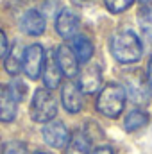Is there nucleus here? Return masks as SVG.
I'll use <instances>...</instances> for the list:
<instances>
[{
	"mask_svg": "<svg viewBox=\"0 0 152 154\" xmlns=\"http://www.w3.org/2000/svg\"><path fill=\"white\" fill-rule=\"evenodd\" d=\"M111 54L113 57L122 63V65H131L136 63L141 54H143V45L141 39L138 38V34H134L132 31L125 29V31H118L111 38Z\"/></svg>",
	"mask_w": 152,
	"mask_h": 154,
	"instance_id": "1",
	"label": "nucleus"
},
{
	"mask_svg": "<svg viewBox=\"0 0 152 154\" xmlns=\"http://www.w3.org/2000/svg\"><path fill=\"white\" fill-rule=\"evenodd\" d=\"M125 88L120 86V84H108L102 88L99 99H97V109L102 113V115L109 116V118H116L123 111V106H125Z\"/></svg>",
	"mask_w": 152,
	"mask_h": 154,
	"instance_id": "2",
	"label": "nucleus"
},
{
	"mask_svg": "<svg viewBox=\"0 0 152 154\" xmlns=\"http://www.w3.org/2000/svg\"><path fill=\"white\" fill-rule=\"evenodd\" d=\"M57 115V100L48 88H38L31 100V116L34 122L47 124Z\"/></svg>",
	"mask_w": 152,
	"mask_h": 154,
	"instance_id": "3",
	"label": "nucleus"
},
{
	"mask_svg": "<svg viewBox=\"0 0 152 154\" xmlns=\"http://www.w3.org/2000/svg\"><path fill=\"white\" fill-rule=\"evenodd\" d=\"M45 50L43 47L34 43L31 47H27L23 50V59H22V70L25 72V75L29 79H38L41 75V70H43V65H45Z\"/></svg>",
	"mask_w": 152,
	"mask_h": 154,
	"instance_id": "4",
	"label": "nucleus"
},
{
	"mask_svg": "<svg viewBox=\"0 0 152 154\" xmlns=\"http://www.w3.org/2000/svg\"><path fill=\"white\" fill-rule=\"evenodd\" d=\"M41 134H43V140L54 147V149H63L66 147L68 140H70V134H68V129L66 125L61 122V120H50L47 124H43V129H41Z\"/></svg>",
	"mask_w": 152,
	"mask_h": 154,
	"instance_id": "5",
	"label": "nucleus"
},
{
	"mask_svg": "<svg viewBox=\"0 0 152 154\" xmlns=\"http://www.w3.org/2000/svg\"><path fill=\"white\" fill-rule=\"evenodd\" d=\"M18 97L9 84H0V122H13L18 111Z\"/></svg>",
	"mask_w": 152,
	"mask_h": 154,
	"instance_id": "6",
	"label": "nucleus"
},
{
	"mask_svg": "<svg viewBox=\"0 0 152 154\" xmlns=\"http://www.w3.org/2000/svg\"><path fill=\"white\" fill-rule=\"evenodd\" d=\"M56 31L63 39H74L79 32V18L72 9H63L56 18Z\"/></svg>",
	"mask_w": 152,
	"mask_h": 154,
	"instance_id": "7",
	"label": "nucleus"
},
{
	"mask_svg": "<svg viewBox=\"0 0 152 154\" xmlns=\"http://www.w3.org/2000/svg\"><path fill=\"white\" fill-rule=\"evenodd\" d=\"M125 82H127V90L125 93L131 95V99L134 102H145L149 99V82L145 81V77L141 75L138 70L125 75Z\"/></svg>",
	"mask_w": 152,
	"mask_h": 154,
	"instance_id": "8",
	"label": "nucleus"
},
{
	"mask_svg": "<svg viewBox=\"0 0 152 154\" xmlns=\"http://www.w3.org/2000/svg\"><path fill=\"white\" fill-rule=\"evenodd\" d=\"M20 27L29 36H39V34L45 32V27H47L45 16L36 9H29V11L23 13V16L20 20Z\"/></svg>",
	"mask_w": 152,
	"mask_h": 154,
	"instance_id": "9",
	"label": "nucleus"
},
{
	"mask_svg": "<svg viewBox=\"0 0 152 154\" xmlns=\"http://www.w3.org/2000/svg\"><path fill=\"white\" fill-rule=\"evenodd\" d=\"M102 82V72L99 65H88L79 77V88L82 93H95L100 88Z\"/></svg>",
	"mask_w": 152,
	"mask_h": 154,
	"instance_id": "10",
	"label": "nucleus"
},
{
	"mask_svg": "<svg viewBox=\"0 0 152 154\" xmlns=\"http://www.w3.org/2000/svg\"><path fill=\"white\" fill-rule=\"evenodd\" d=\"M56 59H57V65H59L61 72L66 77L77 75V72H79V61H77L72 47H68V45L57 47V50H56Z\"/></svg>",
	"mask_w": 152,
	"mask_h": 154,
	"instance_id": "11",
	"label": "nucleus"
},
{
	"mask_svg": "<svg viewBox=\"0 0 152 154\" xmlns=\"http://www.w3.org/2000/svg\"><path fill=\"white\" fill-rule=\"evenodd\" d=\"M61 100L68 113H79L82 109V91L74 82H66L61 90Z\"/></svg>",
	"mask_w": 152,
	"mask_h": 154,
	"instance_id": "12",
	"label": "nucleus"
},
{
	"mask_svg": "<svg viewBox=\"0 0 152 154\" xmlns=\"http://www.w3.org/2000/svg\"><path fill=\"white\" fill-rule=\"evenodd\" d=\"M61 68L57 65V59H56V50L48 52V56L45 57V65H43V82L48 90L52 88H57L59 82H61Z\"/></svg>",
	"mask_w": 152,
	"mask_h": 154,
	"instance_id": "13",
	"label": "nucleus"
},
{
	"mask_svg": "<svg viewBox=\"0 0 152 154\" xmlns=\"http://www.w3.org/2000/svg\"><path fill=\"white\" fill-rule=\"evenodd\" d=\"M72 50L75 54L77 61L81 63H88L93 56V43L91 39L84 34H77L75 38L72 39Z\"/></svg>",
	"mask_w": 152,
	"mask_h": 154,
	"instance_id": "14",
	"label": "nucleus"
},
{
	"mask_svg": "<svg viewBox=\"0 0 152 154\" xmlns=\"http://www.w3.org/2000/svg\"><path fill=\"white\" fill-rule=\"evenodd\" d=\"M66 154H90V136L86 131L77 129L66 143Z\"/></svg>",
	"mask_w": 152,
	"mask_h": 154,
	"instance_id": "15",
	"label": "nucleus"
},
{
	"mask_svg": "<svg viewBox=\"0 0 152 154\" xmlns=\"http://www.w3.org/2000/svg\"><path fill=\"white\" fill-rule=\"evenodd\" d=\"M22 59H23V50L18 43H14L11 47V50L7 52V57H5V72L11 74V75H16L20 70H22Z\"/></svg>",
	"mask_w": 152,
	"mask_h": 154,
	"instance_id": "16",
	"label": "nucleus"
},
{
	"mask_svg": "<svg viewBox=\"0 0 152 154\" xmlns=\"http://www.w3.org/2000/svg\"><path fill=\"white\" fill-rule=\"evenodd\" d=\"M147 124H149V115L145 111H140V109L131 111L129 115L125 116V122H123L127 131H138V129H141Z\"/></svg>",
	"mask_w": 152,
	"mask_h": 154,
	"instance_id": "17",
	"label": "nucleus"
},
{
	"mask_svg": "<svg viewBox=\"0 0 152 154\" xmlns=\"http://www.w3.org/2000/svg\"><path fill=\"white\" fill-rule=\"evenodd\" d=\"M140 25L145 32V36L152 39V0L141 5V13H140Z\"/></svg>",
	"mask_w": 152,
	"mask_h": 154,
	"instance_id": "18",
	"label": "nucleus"
},
{
	"mask_svg": "<svg viewBox=\"0 0 152 154\" xmlns=\"http://www.w3.org/2000/svg\"><path fill=\"white\" fill-rule=\"evenodd\" d=\"M132 2H134V0H104L106 7H108L111 13H122V11H125L127 7H131Z\"/></svg>",
	"mask_w": 152,
	"mask_h": 154,
	"instance_id": "19",
	"label": "nucleus"
},
{
	"mask_svg": "<svg viewBox=\"0 0 152 154\" xmlns=\"http://www.w3.org/2000/svg\"><path fill=\"white\" fill-rule=\"evenodd\" d=\"M2 154H29V151H27L25 143H22V142H9L4 147Z\"/></svg>",
	"mask_w": 152,
	"mask_h": 154,
	"instance_id": "20",
	"label": "nucleus"
},
{
	"mask_svg": "<svg viewBox=\"0 0 152 154\" xmlns=\"http://www.w3.org/2000/svg\"><path fill=\"white\" fill-rule=\"evenodd\" d=\"M7 54V38L4 34V31H0V59Z\"/></svg>",
	"mask_w": 152,
	"mask_h": 154,
	"instance_id": "21",
	"label": "nucleus"
},
{
	"mask_svg": "<svg viewBox=\"0 0 152 154\" xmlns=\"http://www.w3.org/2000/svg\"><path fill=\"white\" fill-rule=\"evenodd\" d=\"M93 154H114V151L111 147H108V145H100V147H97Z\"/></svg>",
	"mask_w": 152,
	"mask_h": 154,
	"instance_id": "22",
	"label": "nucleus"
},
{
	"mask_svg": "<svg viewBox=\"0 0 152 154\" xmlns=\"http://www.w3.org/2000/svg\"><path fill=\"white\" fill-rule=\"evenodd\" d=\"M147 82H149V88L152 90V57L149 61V68H147Z\"/></svg>",
	"mask_w": 152,
	"mask_h": 154,
	"instance_id": "23",
	"label": "nucleus"
},
{
	"mask_svg": "<svg viewBox=\"0 0 152 154\" xmlns=\"http://www.w3.org/2000/svg\"><path fill=\"white\" fill-rule=\"evenodd\" d=\"M74 2H75V4H86L88 0H74Z\"/></svg>",
	"mask_w": 152,
	"mask_h": 154,
	"instance_id": "24",
	"label": "nucleus"
},
{
	"mask_svg": "<svg viewBox=\"0 0 152 154\" xmlns=\"http://www.w3.org/2000/svg\"><path fill=\"white\" fill-rule=\"evenodd\" d=\"M140 2H141V5H143V4H147V2H149V0H140Z\"/></svg>",
	"mask_w": 152,
	"mask_h": 154,
	"instance_id": "25",
	"label": "nucleus"
},
{
	"mask_svg": "<svg viewBox=\"0 0 152 154\" xmlns=\"http://www.w3.org/2000/svg\"><path fill=\"white\" fill-rule=\"evenodd\" d=\"M34 154H47V152H41V151H38V152H34Z\"/></svg>",
	"mask_w": 152,
	"mask_h": 154,
	"instance_id": "26",
	"label": "nucleus"
}]
</instances>
